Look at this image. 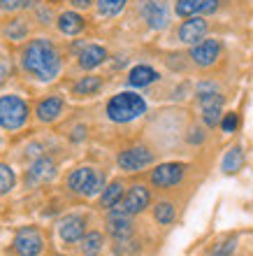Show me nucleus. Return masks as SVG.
<instances>
[{
    "mask_svg": "<svg viewBox=\"0 0 253 256\" xmlns=\"http://www.w3.org/2000/svg\"><path fill=\"white\" fill-rule=\"evenodd\" d=\"M21 66H23V70L28 74H33L35 80L51 82L60 72L58 49L44 38L30 40L26 44V49H23V54H21Z\"/></svg>",
    "mask_w": 253,
    "mask_h": 256,
    "instance_id": "1",
    "label": "nucleus"
},
{
    "mask_svg": "<svg viewBox=\"0 0 253 256\" xmlns=\"http://www.w3.org/2000/svg\"><path fill=\"white\" fill-rule=\"evenodd\" d=\"M144 112H147V102H144V98L137 96V94H130V91L116 94L112 100L107 102V116H109L114 124L135 122V119H140Z\"/></svg>",
    "mask_w": 253,
    "mask_h": 256,
    "instance_id": "2",
    "label": "nucleus"
},
{
    "mask_svg": "<svg viewBox=\"0 0 253 256\" xmlns=\"http://www.w3.org/2000/svg\"><path fill=\"white\" fill-rule=\"evenodd\" d=\"M28 122V102L19 96L0 98V126L5 130H19Z\"/></svg>",
    "mask_w": 253,
    "mask_h": 256,
    "instance_id": "3",
    "label": "nucleus"
},
{
    "mask_svg": "<svg viewBox=\"0 0 253 256\" xmlns=\"http://www.w3.org/2000/svg\"><path fill=\"white\" fill-rule=\"evenodd\" d=\"M67 186L79 196H95L100 194L105 186V175L95 168H77L72 175L67 177Z\"/></svg>",
    "mask_w": 253,
    "mask_h": 256,
    "instance_id": "4",
    "label": "nucleus"
},
{
    "mask_svg": "<svg viewBox=\"0 0 253 256\" xmlns=\"http://www.w3.org/2000/svg\"><path fill=\"white\" fill-rule=\"evenodd\" d=\"M149 202H151V194L149 189H144L142 184L133 186V189H128L126 196H121V200L114 205V212H121V214H140L144 210L149 208Z\"/></svg>",
    "mask_w": 253,
    "mask_h": 256,
    "instance_id": "5",
    "label": "nucleus"
},
{
    "mask_svg": "<svg viewBox=\"0 0 253 256\" xmlns=\"http://www.w3.org/2000/svg\"><path fill=\"white\" fill-rule=\"evenodd\" d=\"M140 14L147 21V26L153 30H163L170 24V5L167 0H142Z\"/></svg>",
    "mask_w": 253,
    "mask_h": 256,
    "instance_id": "6",
    "label": "nucleus"
},
{
    "mask_svg": "<svg viewBox=\"0 0 253 256\" xmlns=\"http://www.w3.org/2000/svg\"><path fill=\"white\" fill-rule=\"evenodd\" d=\"M44 250V240H42V233L33 226H26L21 228L14 238V252L19 256H40Z\"/></svg>",
    "mask_w": 253,
    "mask_h": 256,
    "instance_id": "7",
    "label": "nucleus"
},
{
    "mask_svg": "<svg viewBox=\"0 0 253 256\" xmlns=\"http://www.w3.org/2000/svg\"><path fill=\"white\" fill-rule=\"evenodd\" d=\"M186 166L184 163H163L151 172V184L158 189H167V186H177L184 180Z\"/></svg>",
    "mask_w": 253,
    "mask_h": 256,
    "instance_id": "8",
    "label": "nucleus"
},
{
    "mask_svg": "<svg viewBox=\"0 0 253 256\" xmlns=\"http://www.w3.org/2000/svg\"><path fill=\"white\" fill-rule=\"evenodd\" d=\"M221 54V42L219 40H200L195 42L193 49H191V58H193L195 66L200 68H209L219 61Z\"/></svg>",
    "mask_w": 253,
    "mask_h": 256,
    "instance_id": "9",
    "label": "nucleus"
},
{
    "mask_svg": "<svg viewBox=\"0 0 253 256\" xmlns=\"http://www.w3.org/2000/svg\"><path fill=\"white\" fill-rule=\"evenodd\" d=\"M151 161H153V154L147 147H133L119 154V166L126 172H137V170L147 168Z\"/></svg>",
    "mask_w": 253,
    "mask_h": 256,
    "instance_id": "10",
    "label": "nucleus"
},
{
    "mask_svg": "<svg viewBox=\"0 0 253 256\" xmlns=\"http://www.w3.org/2000/svg\"><path fill=\"white\" fill-rule=\"evenodd\" d=\"M84 230H86V222H84V216H79V214H67V216H63L58 224V236H60V240L67 244L79 242L81 238H84Z\"/></svg>",
    "mask_w": 253,
    "mask_h": 256,
    "instance_id": "11",
    "label": "nucleus"
},
{
    "mask_svg": "<svg viewBox=\"0 0 253 256\" xmlns=\"http://www.w3.org/2000/svg\"><path fill=\"white\" fill-rule=\"evenodd\" d=\"M198 102H200L202 119H205V124L209 128H214L216 124L221 122V116H223V96H221L219 91H214V94H209V96L198 98Z\"/></svg>",
    "mask_w": 253,
    "mask_h": 256,
    "instance_id": "12",
    "label": "nucleus"
},
{
    "mask_svg": "<svg viewBox=\"0 0 253 256\" xmlns=\"http://www.w3.org/2000/svg\"><path fill=\"white\" fill-rule=\"evenodd\" d=\"M207 30H209V24L202 16H198V14L195 16H186V21L179 28V40L184 44H195V42H200L205 38Z\"/></svg>",
    "mask_w": 253,
    "mask_h": 256,
    "instance_id": "13",
    "label": "nucleus"
},
{
    "mask_svg": "<svg viewBox=\"0 0 253 256\" xmlns=\"http://www.w3.org/2000/svg\"><path fill=\"white\" fill-rule=\"evenodd\" d=\"M219 10V0H177L174 12L179 16H202V14H214Z\"/></svg>",
    "mask_w": 253,
    "mask_h": 256,
    "instance_id": "14",
    "label": "nucleus"
},
{
    "mask_svg": "<svg viewBox=\"0 0 253 256\" xmlns=\"http://www.w3.org/2000/svg\"><path fill=\"white\" fill-rule=\"evenodd\" d=\"M107 228H109L114 240H128V238L133 236V222H130V216L121 214V212H112L109 214Z\"/></svg>",
    "mask_w": 253,
    "mask_h": 256,
    "instance_id": "15",
    "label": "nucleus"
},
{
    "mask_svg": "<svg viewBox=\"0 0 253 256\" xmlns=\"http://www.w3.org/2000/svg\"><path fill=\"white\" fill-rule=\"evenodd\" d=\"M53 175H56V166H53V161L51 158L40 156V158L30 166V170H28V182L30 184H42V182L53 180Z\"/></svg>",
    "mask_w": 253,
    "mask_h": 256,
    "instance_id": "16",
    "label": "nucleus"
},
{
    "mask_svg": "<svg viewBox=\"0 0 253 256\" xmlns=\"http://www.w3.org/2000/svg\"><path fill=\"white\" fill-rule=\"evenodd\" d=\"M37 119L44 124L53 122V119H58V114L63 112V98L60 96H51V98H44V100L37 105Z\"/></svg>",
    "mask_w": 253,
    "mask_h": 256,
    "instance_id": "17",
    "label": "nucleus"
},
{
    "mask_svg": "<svg viewBox=\"0 0 253 256\" xmlns=\"http://www.w3.org/2000/svg\"><path fill=\"white\" fill-rule=\"evenodd\" d=\"M105 58H107L105 47H100V44H88L79 54V66L84 68V70H93V68H98L100 63H105Z\"/></svg>",
    "mask_w": 253,
    "mask_h": 256,
    "instance_id": "18",
    "label": "nucleus"
},
{
    "mask_svg": "<svg viewBox=\"0 0 253 256\" xmlns=\"http://www.w3.org/2000/svg\"><path fill=\"white\" fill-rule=\"evenodd\" d=\"M158 80V72L153 70V68L149 66H137L130 70V77H128V84L130 86H149V84H153V82Z\"/></svg>",
    "mask_w": 253,
    "mask_h": 256,
    "instance_id": "19",
    "label": "nucleus"
},
{
    "mask_svg": "<svg viewBox=\"0 0 253 256\" xmlns=\"http://www.w3.org/2000/svg\"><path fill=\"white\" fill-rule=\"evenodd\" d=\"M58 30L63 35H77L84 30V19L77 12H63L58 16Z\"/></svg>",
    "mask_w": 253,
    "mask_h": 256,
    "instance_id": "20",
    "label": "nucleus"
},
{
    "mask_svg": "<svg viewBox=\"0 0 253 256\" xmlns=\"http://www.w3.org/2000/svg\"><path fill=\"white\" fill-rule=\"evenodd\" d=\"M79 242H81V254L84 256H100L102 247H105V238H102V233L93 230V233L81 238Z\"/></svg>",
    "mask_w": 253,
    "mask_h": 256,
    "instance_id": "21",
    "label": "nucleus"
},
{
    "mask_svg": "<svg viewBox=\"0 0 253 256\" xmlns=\"http://www.w3.org/2000/svg\"><path fill=\"white\" fill-rule=\"evenodd\" d=\"M242 163H244V154H242V147L228 149V154L223 156V172H228V175H235V172L242 168Z\"/></svg>",
    "mask_w": 253,
    "mask_h": 256,
    "instance_id": "22",
    "label": "nucleus"
},
{
    "mask_svg": "<svg viewBox=\"0 0 253 256\" xmlns=\"http://www.w3.org/2000/svg\"><path fill=\"white\" fill-rule=\"evenodd\" d=\"M121 196H123V184H121V182H112L107 189H102L100 205H102V208H114V205L121 200Z\"/></svg>",
    "mask_w": 253,
    "mask_h": 256,
    "instance_id": "23",
    "label": "nucleus"
},
{
    "mask_svg": "<svg viewBox=\"0 0 253 256\" xmlns=\"http://www.w3.org/2000/svg\"><path fill=\"white\" fill-rule=\"evenodd\" d=\"M153 216H156V222L163 224V226H167V224H172L174 222V216H177V208H174L172 202H158L156 208H153Z\"/></svg>",
    "mask_w": 253,
    "mask_h": 256,
    "instance_id": "24",
    "label": "nucleus"
},
{
    "mask_svg": "<svg viewBox=\"0 0 253 256\" xmlns=\"http://www.w3.org/2000/svg\"><path fill=\"white\" fill-rule=\"evenodd\" d=\"M100 86H102L100 77H84V80H79L77 84H74V94L77 96H91V94H95V91H100Z\"/></svg>",
    "mask_w": 253,
    "mask_h": 256,
    "instance_id": "25",
    "label": "nucleus"
},
{
    "mask_svg": "<svg viewBox=\"0 0 253 256\" xmlns=\"http://www.w3.org/2000/svg\"><path fill=\"white\" fill-rule=\"evenodd\" d=\"M128 0H98V14L100 16H116L123 12Z\"/></svg>",
    "mask_w": 253,
    "mask_h": 256,
    "instance_id": "26",
    "label": "nucleus"
},
{
    "mask_svg": "<svg viewBox=\"0 0 253 256\" xmlns=\"http://www.w3.org/2000/svg\"><path fill=\"white\" fill-rule=\"evenodd\" d=\"M14 186V172L9 166L0 163V194H7V191Z\"/></svg>",
    "mask_w": 253,
    "mask_h": 256,
    "instance_id": "27",
    "label": "nucleus"
},
{
    "mask_svg": "<svg viewBox=\"0 0 253 256\" xmlns=\"http://www.w3.org/2000/svg\"><path fill=\"white\" fill-rule=\"evenodd\" d=\"M235 247H237V240H235V238H230V240H226V242H221L214 252H209L207 256H230L235 252Z\"/></svg>",
    "mask_w": 253,
    "mask_h": 256,
    "instance_id": "28",
    "label": "nucleus"
},
{
    "mask_svg": "<svg viewBox=\"0 0 253 256\" xmlns=\"http://www.w3.org/2000/svg\"><path fill=\"white\" fill-rule=\"evenodd\" d=\"M26 33H28V28H26V24H23L21 19L12 21V26H7V35H9L12 40H21Z\"/></svg>",
    "mask_w": 253,
    "mask_h": 256,
    "instance_id": "29",
    "label": "nucleus"
},
{
    "mask_svg": "<svg viewBox=\"0 0 253 256\" xmlns=\"http://www.w3.org/2000/svg\"><path fill=\"white\" fill-rule=\"evenodd\" d=\"M28 5H30V0H0V10H5V12H16Z\"/></svg>",
    "mask_w": 253,
    "mask_h": 256,
    "instance_id": "30",
    "label": "nucleus"
},
{
    "mask_svg": "<svg viewBox=\"0 0 253 256\" xmlns=\"http://www.w3.org/2000/svg\"><path fill=\"white\" fill-rule=\"evenodd\" d=\"M237 124H240L237 114H235V112H230V114H223V122H221V128H223L226 133H233L235 128H237Z\"/></svg>",
    "mask_w": 253,
    "mask_h": 256,
    "instance_id": "31",
    "label": "nucleus"
},
{
    "mask_svg": "<svg viewBox=\"0 0 253 256\" xmlns=\"http://www.w3.org/2000/svg\"><path fill=\"white\" fill-rule=\"evenodd\" d=\"M205 135H202V128H191V135H188V142H202Z\"/></svg>",
    "mask_w": 253,
    "mask_h": 256,
    "instance_id": "32",
    "label": "nucleus"
},
{
    "mask_svg": "<svg viewBox=\"0 0 253 256\" xmlns=\"http://www.w3.org/2000/svg\"><path fill=\"white\" fill-rule=\"evenodd\" d=\"M91 2L93 0H70V5L77 7V10H86V7H91Z\"/></svg>",
    "mask_w": 253,
    "mask_h": 256,
    "instance_id": "33",
    "label": "nucleus"
},
{
    "mask_svg": "<svg viewBox=\"0 0 253 256\" xmlns=\"http://www.w3.org/2000/svg\"><path fill=\"white\" fill-rule=\"evenodd\" d=\"M5 77H7V66L0 61V82H5Z\"/></svg>",
    "mask_w": 253,
    "mask_h": 256,
    "instance_id": "34",
    "label": "nucleus"
},
{
    "mask_svg": "<svg viewBox=\"0 0 253 256\" xmlns=\"http://www.w3.org/2000/svg\"><path fill=\"white\" fill-rule=\"evenodd\" d=\"M58 256H63V254H58Z\"/></svg>",
    "mask_w": 253,
    "mask_h": 256,
    "instance_id": "35",
    "label": "nucleus"
}]
</instances>
